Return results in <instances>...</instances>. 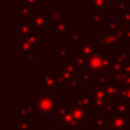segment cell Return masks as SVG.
<instances>
[{
	"mask_svg": "<svg viewBox=\"0 0 130 130\" xmlns=\"http://www.w3.org/2000/svg\"><path fill=\"white\" fill-rule=\"evenodd\" d=\"M114 56H110L107 52H98L87 59V67L94 74H99L102 72L113 69Z\"/></svg>",
	"mask_w": 130,
	"mask_h": 130,
	"instance_id": "1",
	"label": "cell"
},
{
	"mask_svg": "<svg viewBox=\"0 0 130 130\" xmlns=\"http://www.w3.org/2000/svg\"><path fill=\"white\" fill-rule=\"evenodd\" d=\"M36 104L38 108V113L42 115H55L56 114L57 105L56 98L49 94H37L36 95Z\"/></svg>",
	"mask_w": 130,
	"mask_h": 130,
	"instance_id": "2",
	"label": "cell"
},
{
	"mask_svg": "<svg viewBox=\"0 0 130 130\" xmlns=\"http://www.w3.org/2000/svg\"><path fill=\"white\" fill-rule=\"evenodd\" d=\"M33 30L40 32H46L48 27L53 25L52 10H36L31 17Z\"/></svg>",
	"mask_w": 130,
	"mask_h": 130,
	"instance_id": "3",
	"label": "cell"
},
{
	"mask_svg": "<svg viewBox=\"0 0 130 130\" xmlns=\"http://www.w3.org/2000/svg\"><path fill=\"white\" fill-rule=\"evenodd\" d=\"M95 43H96L98 47H119L121 41L119 39V36L118 34H112L108 33V32H105L104 30L98 32V36L94 37L92 39Z\"/></svg>",
	"mask_w": 130,
	"mask_h": 130,
	"instance_id": "4",
	"label": "cell"
},
{
	"mask_svg": "<svg viewBox=\"0 0 130 130\" xmlns=\"http://www.w3.org/2000/svg\"><path fill=\"white\" fill-rule=\"evenodd\" d=\"M41 88L46 89L47 94L52 95L53 97L57 98V74L56 73H46L43 72L41 74Z\"/></svg>",
	"mask_w": 130,
	"mask_h": 130,
	"instance_id": "5",
	"label": "cell"
},
{
	"mask_svg": "<svg viewBox=\"0 0 130 130\" xmlns=\"http://www.w3.org/2000/svg\"><path fill=\"white\" fill-rule=\"evenodd\" d=\"M129 118L126 115H120L117 114L114 117H108V119H106L105 127L104 128L112 129V130H129Z\"/></svg>",
	"mask_w": 130,
	"mask_h": 130,
	"instance_id": "6",
	"label": "cell"
},
{
	"mask_svg": "<svg viewBox=\"0 0 130 130\" xmlns=\"http://www.w3.org/2000/svg\"><path fill=\"white\" fill-rule=\"evenodd\" d=\"M56 124L61 126L63 130H73L80 127V123L75 120V118L73 117L72 112H66L63 114H57L56 115Z\"/></svg>",
	"mask_w": 130,
	"mask_h": 130,
	"instance_id": "7",
	"label": "cell"
},
{
	"mask_svg": "<svg viewBox=\"0 0 130 130\" xmlns=\"http://www.w3.org/2000/svg\"><path fill=\"white\" fill-rule=\"evenodd\" d=\"M15 50L20 53L22 58H27L30 56H36L37 48L32 46L25 38H20V40L15 43Z\"/></svg>",
	"mask_w": 130,
	"mask_h": 130,
	"instance_id": "8",
	"label": "cell"
},
{
	"mask_svg": "<svg viewBox=\"0 0 130 130\" xmlns=\"http://www.w3.org/2000/svg\"><path fill=\"white\" fill-rule=\"evenodd\" d=\"M98 52H101L99 47L94 41H81L78 43V55L86 59H88L91 55Z\"/></svg>",
	"mask_w": 130,
	"mask_h": 130,
	"instance_id": "9",
	"label": "cell"
},
{
	"mask_svg": "<svg viewBox=\"0 0 130 130\" xmlns=\"http://www.w3.org/2000/svg\"><path fill=\"white\" fill-rule=\"evenodd\" d=\"M15 36L18 38H24L33 31V25L31 20H18L15 23Z\"/></svg>",
	"mask_w": 130,
	"mask_h": 130,
	"instance_id": "10",
	"label": "cell"
},
{
	"mask_svg": "<svg viewBox=\"0 0 130 130\" xmlns=\"http://www.w3.org/2000/svg\"><path fill=\"white\" fill-rule=\"evenodd\" d=\"M88 111L87 108L80 107V106H74L72 104V114L75 118V120L80 123V126H88L89 123V118H88Z\"/></svg>",
	"mask_w": 130,
	"mask_h": 130,
	"instance_id": "11",
	"label": "cell"
},
{
	"mask_svg": "<svg viewBox=\"0 0 130 130\" xmlns=\"http://www.w3.org/2000/svg\"><path fill=\"white\" fill-rule=\"evenodd\" d=\"M37 10V7L30 6L26 4H20L15 7V14L22 20H31L33 13Z\"/></svg>",
	"mask_w": 130,
	"mask_h": 130,
	"instance_id": "12",
	"label": "cell"
},
{
	"mask_svg": "<svg viewBox=\"0 0 130 130\" xmlns=\"http://www.w3.org/2000/svg\"><path fill=\"white\" fill-rule=\"evenodd\" d=\"M104 23H105L104 10H102V9H95L88 16V25L89 26H103Z\"/></svg>",
	"mask_w": 130,
	"mask_h": 130,
	"instance_id": "13",
	"label": "cell"
},
{
	"mask_svg": "<svg viewBox=\"0 0 130 130\" xmlns=\"http://www.w3.org/2000/svg\"><path fill=\"white\" fill-rule=\"evenodd\" d=\"M88 95L91 98L92 102L96 101H105V102H110V97L107 96L105 89L103 88H96V87H91L88 89Z\"/></svg>",
	"mask_w": 130,
	"mask_h": 130,
	"instance_id": "14",
	"label": "cell"
},
{
	"mask_svg": "<svg viewBox=\"0 0 130 130\" xmlns=\"http://www.w3.org/2000/svg\"><path fill=\"white\" fill-rule=\"evenodd\" d=\"M72 104L74 106H80V107L87 108V110H94V104H92V101L89 97V95L79 94L78 97L72 101Z\"/></svg>",
	"mask_w": 130,
	"mask_h": 130,
	"instance_id": "15",
	"label": "cell"
},
{
	"mask_svg": "<svg viewBox=\"0 0 130 130\" xmlns=\"http://www.w3.org/2000/svg\"><path fill=\"white\" fill-rule=\"evenodd\" d=\"M73 31V27L69 24L61 25H53L52 26V36L53 37H69L71 32Z\"/></svg>",
	"mask_w": 130,
	"mask_h": 130,
	"instance_id": "16",
	"label": "cell"
},
{
	"mask_svg": "<svg viewBox=\"0 0 130 130\" xmlns=\"http://www.w3.org/2000/svg\"><path fill=\"white\" fill-rule=\"evenodd\" d=\"M31 118L27 115H20V119L15 122V130H32Z\"/></svg>",
	"mask_w": 130,
	"mask_h": 130,
	"instance_id": "17",
	"label": "cell"
},
{
	"mask_svg": "<svg viewBox=\"0 0 130 130\" xmlns=\"http://www.w3.org/2000/svg\"><path fill=\"white\" fill-rule=\"evenodd\" d=\"M17 115H27V117H32L36 113H38V108H37V104H21V107L15 111Z\"/></svg>",
	"mask_w": 130,
	"mask_h": 130,
	"instance_id": "18",
	"label": "cell"
},
{
	"mask_svg": "<svg viewBox=\"0 0 130 130\" xmlns=\"http://www.w3.org/2000/svg\"><path fill=\"white\" fill-rule=\"evenodd\" d=\"M88 9L90 11H94L95 9H102L106 11L110 9L108 0H88Z\"/></svg>",
	"mask_w": 130,
	"mask_h": 130,
	"instance_id": "19",
	"label": "cell"
},
{
	"mask_svg": "<svg viewBox=\"0 0 130 130\" xmlns=\"http://www.w3.org/2000/svg\"><path fill=\"white\" fill-rule=\"evenodd\" d=\"M110 82H111V80H110V78H108V75L106 73H104V72H102V73H99L96 78H94V80H92L91 83H92V87L105 89L106 86H107Z\"/></svg>",
	"mask_w": 130,
	"mask_h": 130,
	"instance_id": "20",
	"label": "cell"
},
{
	"mask_svg": "<svg viewBox=\"0 0 130 130\" xmlns=\"http://www.w3.org/2000/svg\"><path fill=\"white\" fill-rule=\"evenodd\" d=\"M41 33H42V32L33 30L29 36L24 37V38L26 39L32 46H34L36 48H39V47H41V45H42V37H41Z\"/></svg>",
	"mask_w": 130,
	"mask_h": 130,
	"instance_id": "21",
	"label": "cell"
},
{
	"mask_svg": "<svg viewBox=\"0 0 130 130\" xmlns=\"http://www.w3.org/2000/svg\"><path fill=\"white\" fill-rule=\"evenodd\" d=\"M103 30L112 34H119L121 31V25L118 21H105L103 24Z\"/></svg>",
	"mask_w": 130,
	"mask_h": 130,
	"instance_id": "22",
	"label": "cell"
},
{
	"mask_svg": "<svg viewBox=\"0 0 130 130\" xmlns=\"http://www.w3.org/2000/svg\"><path fill=\"white\" fill-rule=\"evenodd\" d=\"M92 74L94 73L88 67H85L82 70H79L76 72L75 76H78V79L80 80L81 83H89V82H92V80H94V75Z\"/></svg>",
	"mask_w": 130,
	"mask_h": 130,
	"instance_id": "23",
	"label": "cell"
},
{
	"mask_svg": "<svg viewBox=\"0 0 130 130\" xmlns=\"http://www.w3.org/2000/svg\"><path fill=\"white\" fill-rule=\"evenodd\" d=\"M104 114L105 112L104 111H98V113L94 114L92 117V129L94 130H98V129H104L105 127V122L106 119L104 118Z\"/></svg>",
	"mask_w": 130,
	"mask_h": 130,
	"instance_id": "24",
	"label": "cell"
},
{
	"mask_svg": "<svg viewBox=\"0 0 130 130\" xmlns=\"http://www.w3.org/2000/svg\"><path fill=\"white\" fill-rule=\"evenodd\" d=\"M114 102L118 107V114L130 117V104L129 103H127L123 99H117V101H114Z\"/></svg>",
	"mask_w": 130,
	"mask_h": 130,
	"instance_id": "25",
	"label": "cell"
},
{
	"mask_svg": "<svg viewBox=\"0 0 130 130\" xmlns=\"http://www.w3.org/2000/svg\"><path fill=\"white\" fill-rule=\"evenodd\" d=\"M120 14V25H121V30H130V10L122 11Z\"/></svg>",
	"mask_w": 130,
	"mask_h": 130,
	"instance_id": "26",
	"label": "cell"
},
{
	"mask_svg": "<svg viewBox=\"0 0 130 130\" xmlns=\"http://www.w3.org/2000/svg\"><path fill=\"white\" fill-rule=\"evenodd\" d=\"M114 10L119 11V13L130 10V1L129 0H115L114 1Z\"/></svg>",
	"mask_w": 130,
	"mask_h": 130,
	"instance_id": "27",
	"label": "cell"
},
{
	"mask_svg": "<svg viewBox=\"0 0 130 130\" xmlns=\"http://www.w3.org/2000/svg\"><path fill=\"white\" fill-rule=\"evenodd\" d=\"M117 99H123L127 103L130 104V87H121L120 88V91L118 92V95L114 97L113 101H117Z\"/></svg>",
	"mask_w": 130,
	"mask_h": 130,
	"instance_id": "28",
	"label": "cell"
},
{
	"mask_svg": "<svg viewBox=\"0 0 130 130\" xmlns=\"http://www.w3.org/2000/svg\"><path fill=\"white\" fill-rule=\"evenodd\" d=\"M62 67H63L64 70H66L67 72H70V73H72L73 75H75L76 72H78V69L75 67V65L73 64V62H69V59H67V57H63L62 58Z\"/></svg>",
	"mask_w": 130,
	"mask_h": 130,
	"instance_id": "29",
	"label": "cell"
},
{
	"mask_svg": "<svg viewBox=\"0 0 130 130\" xmlns=\"http://www.w3.org/2000/svg\"><path fill=\"white\" fill-rule=\"evenodd\" d=\"M105 91H106V94H107V96L110 97V98L114 99V97L117 96L118 92L120 91V87L118 85H115V83L110 82L107 86H106Z\"/></svg>",
	"mask_w": 130,
	"mask_h": 130,
	"instance_id": "30",
	"label": "cell"
},
{
	"mask_svg": "<svg viewBox=\"0 0 130 130\" xmlns=\"http://www.w3.org/2000/svg\"><path fill=\"white\" fill-rule=\"evenodd\" d=\"M67 20H69V13H67V10H64V13L61 14V15L53 16V25L67 24Z\"/></svg>",
	"mask_w": 130,
	"mask_h": 130,
	"instance_id": "31",
	"label": "cell"
},
{
	"mask_svg": "<svg viewBox=\"0 0 130 130\" xmlns=\"http://www.w3.org/2000/svg\"><path fill=\"white\" fill-rule=\"evenodd\" d=\"M114 59L117 62L122 63V64L130 63V56L127 52H115L114 53Z\"/></svg>",
	"mask_w": 130,
	"mask_h": 130,
	"instance_id": "32",
	"label": "cell"
},
{
	"mask_svg": "<svg viewBox=\"0 0 130 130\" xmlns=\"http://www.w3.org/2000/svg\"><path fill=\"white\" fill-rule=\"evenodd\" d=\"M67 41L69 42H81L83 41V32L82 31H72L71 34L67 37Z\"/></svg>",
	"mask_w": 130,
	"mask_h": 130,
	"instance_id": "33",
	"label": "cell"
},
{
	"mask_svg": "<svg viewBox=\"0 0 130 130\" xmlns=\"http://www.w3.org/2000/svg\"><path fill=\"white\" fill-rule=\"evenodd\" d=\"M104 112H105L108 117H114V115H117L118 114V107H117L115 102H113V103H110V102H108V103L106 104L105 108H104Z\"/></svg>",
	"mask_w": 130,
	"mask_h": 130,
	"instance_id": "34",
	"label": "cell"
},
{
	"mask_svg": "<svg viewBox=\"0 0 130 130\" xmlns=\"http://www.w3.org/2000/svg\"><path fill=\"white\" fill-rule=\"evenodd\" d=\"M72 62H73V64L75 65V67L78 69V71L87 67V59L81 57V56H79V55L78 56H74L73 58H72Z\"/></svg>",
	"mask_w": 130,
	"mask_h": 130,
	"instance_id": "35",
	"label": "cell"
},
{
	"mask_svg": "<svg viewBox=\"0 0 130 130\" xmlns=\"http://www.w3.org/2000/svg\"><path fill=\"white\" fill-rule=\"evenodd\" d=\"M118 36H119V39L121 42L130 41V30H121Z\"/></svg>",
	"mask_w": 130,
	"mask_h": 130,
	"instance_id": "36",
	"label": "cell"
},
{
	"mask_svg": "<svg viewBox=\"0 0 130 130\" xmlns=\"http://www.w3.org/2000/svg\"><path fill=\"white\" fill-rule=\"evenodd\" d=\"M69 54V49L65 47H57L56 48V56L59 58H63V57H67Z\"/></svg>",
	"mask_w": 130,
	"mask_h": 130,
	"instance_id": "37",
	"label": "cell"
},
{
	"mask_svg": "<svg viewBox=\"0 0 130 130\" xmlns=\"http://www.w3.org/2000/svg\"><path fill=\"white\" fill-rule=\"evenodd\" d=\"M124 70V64L120 63V62H117L114 59V63H113V72L114 73H123Z\"/></svg>",
	"mask_w": 130,
	"mask_h": 130,
	"instance_id": "38",
	"label": "cell"
},
{
	"mask_svg": "<svg viewBox=\"0 0 130 130\" xmlns=\"http://www.w3.org/2000/svg\"><path fill=\"white\" fill-rule=\"evenodd\" d=\"M21 4H26L30 5V6H40L42 4V0H21Z\"/></svg>",
	"mask_w": 130,
	"mask_h": 130,
	"instance_id": "39",
	"label": "cell"
},
{
	"mask_svg": "<svg viewBox=\"0 0 130 130\" xmlns=\"http://www.w3.org/2000/svg\"><path fill=\"white\" fill-rule=\"evenodd\" d=\"M80 80L78 79V76H74L73 79L71 80V82H70V85H69V87L71 88V89H78L79 88V86H80Z\"/></svg>",
	"mask_w": 130,
	"mask_h": 130,
	"instance_id": "40",
	"label": "cell"
},
{
	"mask_svg": "<svg viewBox=\"0 0 130 130\" xmlns=\"http://www.w3.org/2000/svg\"><path fill=\"white\" fill-rule=\"evenodd\" d=\"M38 130H63V129H58L57 124H42L41 128Z\"/></svg>",
	"mask_w": 130,
	"mask_h": 130,
	"instance_id": "41",
	"label": "cell"
},
{
	"mask_svg": "<svg viewBox=\"0 0 130 130\" xmlns=\"http://www.w3.org/2000/svg\"><path fill=\"white\" fill-rule=\"evenodd\" d=\"M123 73L127 74V75H130V63L124 64V70H123Z\"/></svg>",
	"mask_w": 130,
	"mask_h": 130,
	"instance_id": "42",
	"label": "cell"
},
{
	"mask_svg": "<svg viewBox=\"0 0 130 130\" xmlns=\"http://www.w3.org/2000/svg\"><path fill=\"white\" fill-rule=\"evenodd\" d=\"M25 61H26L27 63H31V62H34V61H36V56H30V57H27V58H25Z\"/></svg>",
	"mask_w": 130,
	"mask_h": 130,
	"instance_id": "43",
	"label": "cell"
}]
</instances>
